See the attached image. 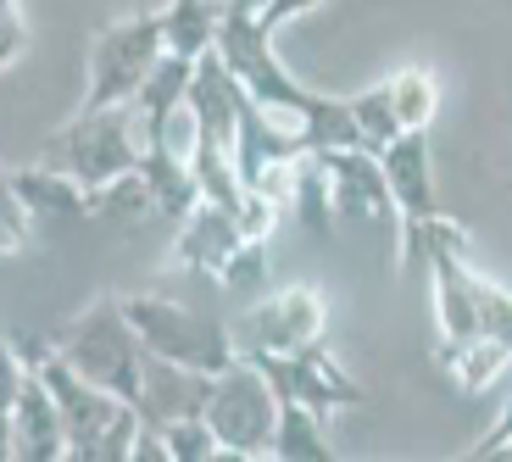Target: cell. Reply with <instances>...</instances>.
I'll return each mask as SVG.
<instances>
[{
	"label": "cell",
	"mask_w": 512,
	"mask_h": 462,
	"mask_svg": "<svg viewBox=\"0 0 512 462\" xmlns=\"http://www.w3.org/2000/svg\"><path fill=\"white\" fill-rule=\"evenodd\" d=\"M268 457L279 462H334V440L323 435V412L301 401H279V424H273Z\"/></svg>",
	"instance_id": "obj_19"
},
{
	"label": "cell",
	"mask_w": 512,
	"mask_h": 462,
	"mask_svg": "<svg viewBox=\"0 0 512 462\" xmlns=\"http://www.w3.org/2000/svg\"><path fill=\"white\" fill-rule=\"evenodd\" d=\"M256 368L268 373V385L279 390V401H301L312 412H351V407H368V390L351 379V368L334 357L323 340L301 351H268V357H251Z\"/></svg>",
	"instance_id": "obj_9"
},
{
	"label": "cell",
	"mask_w": 512,
	"mask_h": 462,
	"mask_svg": "<svg viewBox=\"0 0 512 462\" xmlns=\"http://www.w3.org/2000/svg\"><path fill=\"white\" fill-rule=\"evenodd\" d=\"M28 362L45 379V390L62 407L67 429V457L73 462H128L134 457V435H140V407L112 390L90 385L78 368H67V357L56 346H28Z\"/></svg>",
	"instance_id": "obj_1"
},
{
	"label": "cell",
	"mask_w": 512,
	"mask_h": 462,
	"mask_svg": "<svg viewBox=\"0 0 512 462\" xmlns=\"http://www.w3.org/2000/svg\"><path fill=\"white\" fill-rule=\"evenodd\" d=\"M0 6H6V0H0Z\"/></svg>",
	"instance_id": "obj_33"
},
{
	"label": "cell",
	"mask_w": 512,
	"mask_h": 462,
	"mask_svg": "<svg viewBox=\"0 0 512 462\" xmlns=\"http://www.w3.org/2000/svg\"><path fill=\"white\" fill-rule=\"evenodd\" d=\"M162 56V12H134L106 23L90 39V56H84V101L78 112H101V106H128L140 95L145 73Z\"/></svg>",
	"instance_id": "obj_6"
},
{
	"label": "cell",
	"mask_w": 512,
	"mask_h": 462,
	"mask_svg": "<svg viewBox=\"0 0 512 462\" xmlns=\"http://www.w3.org/2000/svg\"><path fill=\"white\" fill-rule=\"evenodd\" d=\"M435 362L446 368V379L457 390H468V396H479V390H490L501 379V368L512 362L507 346H496L490 334H474V340H457V346H446L440 340L435 346Z\"/></svg>",
	"instance_id": "obj_18"
},
{
	"label": "cell",
	"mask_w": 512,
	"mask_h": 462,
	"mask_svg": "<svg viewBox=\"0 0 512 462\" xmlns=\"http://www.w3.org/2000/svg\"><path fill=\"white\" fill-rule=\"evenodd\" d=\"M206 424L218 429L223 457H268L273 424H279V390L268 385V373L256 368L251 357H234L212 379Z\"/></svg>",
	"instance_id": "obj_8"
},
{
	"label": "cell",
	"mask_w": 512,
	"mask_h": 462,
	"mask_svg": "<svg viewBox=\"0 0 512 462\" xmlns=\"http://www.w3.org/2000/svg\"><path fill=\"white\" fill-rule=\"evenodd\" d=\"M140 184H145V195H151L156 218H167V223H179L184 212L201 201L195 173H190V156H173V145H167V140H145V151H140Z\"/></svg>",
	"instance_id": "obj_17"
},
{
	"label": "cell",
	"mask_w": 512,
	"mask_h": 462,
	"mask_svg": "<svg viewBox=\"0 0 512 462\" xmlns=\"http://www.w3.org/2000/svg\"><path fill=\"white\" fill-rule=\"evenodd\" d=\"M240 218L223 212L218 201H195L179 223H173V268L184 273H206V279H218L229 251L240 245Z\"/></svg>",
	"instance_id": "obj_13"
},
{
	"label": "cell",
	"mask_w": 512,
	"mask_h": 462,
	"mask_svg": "<svg viewBox=\"0 0 512 462\" xmlns=\"http://www.w3.org/2000/svg\"><path fill=\"white\" fill-rule=\"evenodd\" d=\"M295 134H301V145H307V156H323V151H346V145H362L357 134V117H351V101L346 95H323L301 112V123H295Z\"/></svg>",
	"instance_id": "obj_21"
},
{
	"label": "cell",
	"mask_w": 512,
	"mask_h": 462,
	"mask_svg": "<svg viewBox=\"0 0 512 462\" xmlns=\"http://www.w3.org/2000/svg\"><path fill=\"white\" fill-rule=\"evenodd\" d=\"M162 446H167V462H212V457H223V440H218V429L206 424V412L162 424Z\"/></svg>",
	"instance_id": "obj_24"
},
{
	"label": "cell",
	"mask_w": 512,
	"mask_h": 462,
	"mask_svg": "<svg viewBox=\"0 0 512 462\" xmlns=\"http://www.w3.org/2000/svg\"><path fill=\"white\" fill-rule=\"evenodd\" d=\"M23 51H28V23H23V6H17V0H6V6H0V73L23 62Z\"/></svg>",
	"instance_id": "obj_28"
},
{
	"label": "cell",
	"mask_w": 512,
	"mask_h": 462,
	"mask_svg": "<svg viewBox=\"0 0 512 462\" xmlns=\"http://www.w3.org/2000/svg\"><path fill=\"white\" fill-rule=\"evenodd\" d=\"M28 379H34L28 351H17L12 340H0V407H17V396H23Z\"/></svg>",
	"instance_id": "obj_27"
},
{
	"label": "cell",
	"mask_w": 512,
	"mask_h": 462,
	"mask_svg": "<svg viewBox=\"0 0 512 462\" xmlns=\"http://www.w3.org/2000/svg\"><path fill=\"white\" fill-rule=\"evenodd\" d=\"M323 323H329V307H323L318 284H284L256 301L245 318H234L229 334L240 357H268V351H301L323 340Z\"/></svg>",
	"instance_id": "obj_10"
},
{
	"label": "cell",
	"mask_w": 512,
	"mask_h": 462,
	"mask_svg": "<svg viewBox=\"0 0 512 462\" xmlns=\"http://www.w3.org/2000/svg\"><path fill=\"white\" fill-rule=\"evenodd\" d=\"M0 462H17V429H12V407H0Z\"/></svg>",
	"instance_id": "obj_31"
},
{
	"label": "cell",
	"mask_w": 512,
	"mask_h": 462,
	"mask_svg": "<svg viewBox=\"0 0 512 462\" xmlns=\"http://www.w3.org/2000/svg\"><path fill=\"white\" fill-rule=\"evenodd\" d=\"M318 6H323V0H262V12H256V17H262V23H268L273 34H279L284 23H295V17L318 12Z\"/></svg>",
	"instance_id": "obj_30"
},
{
	"label": "cell",
	"mask_w": 512,
	"mask_h": 462,
	"mask_svg": "<svg viewBox=\"0 0 512 462\" xmlns=\"http://www.w3.org/2000/svg\"><path fill=\"white\" fill-rule=\"evenodd\" d=\"M145 134H140V112L128 106H101V112H78L62 134L45 140V162L67 167L84 190H95V201H106L117 179H128L140 167Z\"/></svg>",
	"instance_id": "obj_2"
},
{
	"label": "cell",
	"mask_w": 512,
	"mask_h": 462,
	"mask_svg": "<svg viewBox=\"0 0 512 462\" xmlns=\"http://www.w3.org/2000/svg\"><path fill=\"white\" fill-rule=\"evenodd\" d=\"M218 284L229 296H262V284H268V240H240L223 262Z\"/></svg>",
	"instance_id": "obj_25"
},
{
	"label": "cell",
	"mask_w": 512,
	"mask_h": 462,
	"mask_svg": "<svg viewBox=\"0 0 512 462\" xmlns=\"http://www.w3.org/2000/svg\"><path fill=\"white\" fill-rule=\"evenodd\" d=\"M223 6H234V12H262V0H223Z\"/></svg>",
	"instance_id": "obj_32"
},
{
	"label": "cell",
	"mask_w": 512,
	"mask_h": 462,
	"mask_svg": "<svg viewBox=\"0 0 512 462\" xmlns=\"http://www.w3.org/2000/svg\"><path fill=\"white\" fill-rule=\"evenodd\" d=\"M117 301H123L128 329L140 334V346L156 351V357L184 362V368H206V373H223L240 357L229 323L206 318V312L184 307V301H167V296H117Z\"/></svg>",
	"instance_id": "obj_5"
},
{
	"label": "cell",
	"mask_w": 512,
	"mask_h": 462,
	"mask_svg": "<svg viewBox=\"0 0 512 462\" xmlns=\"http://www.w3.org/2000/svg\"><path fill=\"white\" fill-rule=\"evenodd\" d=\"M479 334H490L496 346L512 351V290L479 273Z\"/></svg>",
	"instance_id": "obj_26"
},
{
	"label": "cell",
	"mask_w": 512,
	"mask_h": 462,
	"mask_svg": "<svg viewBox=\"0 0 512 462\" xmlns=\"http://www.w3.org/2000/svg\"><path fill=\"white\" fill-rule=\"evenodd\" d=\"M212 51L223 56V67L234 73V84H240L256 106H268L273 117H284V123H301V112L318 101V90H307V84L279 62V51H273V28L262 23L256 12H234V6H223L218 45H212Z\"/></svg>",
	"instance_id": "obj_4"
},
{
	"label": "cell",
	"mask_w": 512,
	"mask_h": 462,
	"mask_svg": "<svg viewBox=\"0 0 512 462\" xmlns=\"http://www.w3.org/2000/svg\"><path fill=\"white\" fill-rule=\"evenodd\" d=\"M12 429H17V462H62L67 457V429H62V407L45 390V379H28L23 396L12 407Z\"/></svg>",
	"instance_id": "obj_15"
},
{
	"label": "cell",
	"mask_w": 512,
	"mask_h": 462,
	"mask_svg": "<svg viewBox=\"0 0 512 462\" xmlns=\"http://www.w3.org/2000/svg\"><path fill=\"white\" fill-rule=\"evenodd\" d=\"M468 457H479V462H485V457H512V396H507V407L496 412V424L468 446Z\"/></svg>",
	"instance_id": "obj_29"
},
{
	"label": "cell",
	"mask_w": 512,
	"mask_h": 462,
	"mask_svg": "<svg viewBox=\"0 0 512 462\" xmlns=\"http://www.w3.org/2000/svg\"><path fill=\"white\" fill-rule=\"evenodd\" d=\"M384 179H390V206H396V229H401V273H418L429 262V229L446 212L435 190V156H429V129H407L390 151H379Z\"/></svg>",
	"instance_id": "obj_7"
},
{
	"label": "cell",
	"mask_w": 512,
	"mask_h": 462,
	"mask_svg": "<svg viewBox=\"0 0 512 462\" xmlns=\"http://www.w3.org/2000/svg\"><path fill=\"white\" fill-rule=\"evenodd\" d=\"M323 167H329V195H334V218H379L390 206V179H384L379 151L368 145H346V151H323Z\"/></svg>",
	"instance_id": "obj_12"
},
{
	"label": "cell",
	"mask_w": 512,
	"mask_h": 462,
	"mask_svg": "<svg viewBox=\"0 0 512 462\" xmlns=\"http://www.w3.org/2000/svg\"><path fill=\"white\" fill-rule=\"evenodd\" d=\"M218 23H223L218 0H167L162 6V45L201 62V56L218 45Z\"/></svg>",
	"instance_id": "obj_20"
},
{
	"label": "cell",
	"mask_w": 512,
	"mask_h": 462,
	"mask_svg": "<svg viewBox=\"0 0 512 462\" xmlns=\"http://www.w3.org/2000/svg\"><path fill=\"white\" fill-rule=\"evenodd\" d=\"M351 101V117H357V134H362V145L368 151H390V145L401 140V117H396V106H390V84H373V90H357V95H346Z\"/></svg>",
	"instance_id": "obj_23"
},
{
	"label": "cell",
	"mask_w": 512,
	"mask_h": 462,
	"mask_svg": "<svg viewBox=\"0 0 512 462\" xmlns=\"http://www.w3.org/2000/svg\"><path fill=\"white\" fill-rule=\"evenodd\" d=\"M6 184H12V195L28 206V218H95V212H101L95 190H84L67 167L45 162V156L17 167V173H6Z\"/></svg>",
	"instance_id": "obj_14"
},
{
	"label": "cell",
	"mask_w": 512,
	"mask_h": 462,
	"mask_svg": "<svg viewBox=\"0 0 512 462\" xmlns=\"http://www.w3.org/2000/svg\"><path fill=\"white\" fill-rule=\"evenodd\" d=\"M390 84V106H396L401 129H429L440 112V78L435 67H401V73L384 78Z\"/></svg>",
	"instance_id": "obj_22"
},
{
	"label": "cell",
	"mask_w": 512,
	"mask_h": 462,
	"mask_svg": "<svg viewBox=\"0 0 512 462\" xmlns=\"http://www.w3.org/2000/svg\"><path fill=\"white\" fill-rule=\"evenodd\" d=\"M56 351L67 357V368H78L90 385L112 390V396L134 401L140 396V368H145V346L140 334L128 329L123 318V301L112 296H95L90 307L67 318V329L51 340Z\"/></svg>",
	"instance_id": "obj_3"
},
{
	"label": "cell",
	"mask_w": 512,
	"mask_h": 462,
	"mask_svg": "<svg viewBox=\"0 0 512 462\" xmlns=\"http://www.w3.org/2000/svg\"><path fill=\"white\" fill-rule=\"evenodd\" d=\"M212 379H218V373L184 368V362H167V357H156V351H145L134 407H140V418L156 429L173 424V418H195V412H206V401H212Z\"/></svg>",
	"instance_id": "obj_11"
},
{
	"label": "cell",
	"mask_w": 512,
	"mask_h": 462,
	"mask_svg": "<svg viewBox=\"0 0 512 462\" xmlns=\"http://www.w3.org/2000/svg\"><path fill=\"white\" fill-rule=\"evenodd\" d=\"M190 78H195V56H179V51H167V45H162L156 67L145 73L140 95H134V112H140V134H145V140H167V123L184 112Z\"/></svg>",
	"instance_id": "obj_16"
}]
</instances>
